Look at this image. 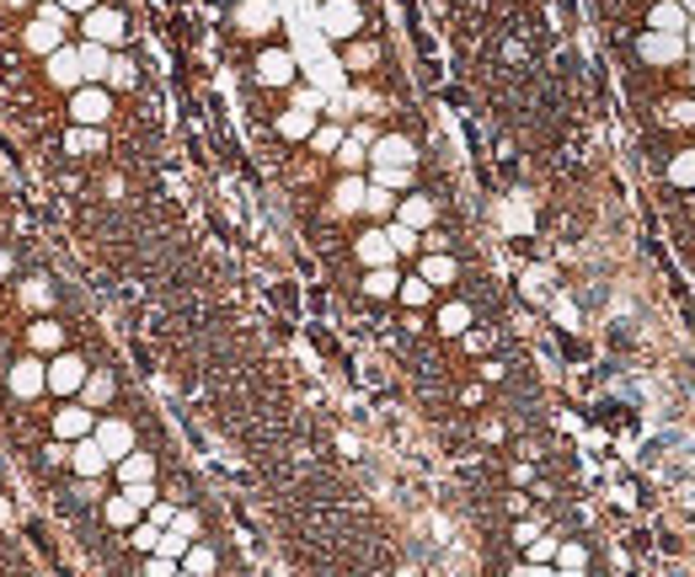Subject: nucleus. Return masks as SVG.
Returning <instances> with one entry per match:
<instances>
[{"label":"nucleus","instance_id":"obj_1","mask_svg":"<svg viewBox=\"0 0 695 577\" xmlns=\"http://www.w3.org/2000/svg\"><path fill=\"white\" fill-rule=\"evenodd\" d=\"M97 433V411L86 402H70L54 411V439L59 444H81V439H91Z\"/></svg>","mask_w":695,"mask_h":577},{"label":"nucleus","instance_id":"obj_2","mask_svg":"<svg viewBox=\"0 0 695 577\" xmlns=\"http://www.w3.org/2000/svg\"><path fill=\"white\" fill-rule=\"evenodd\" d=\"M70 113H75V123H81V128H102V123H108V113H113V97H108L102 86H81V91L70 97Z\"/></svg>","mask_w":695,"mask_h":577},{"label":"nucleus","instance_id":"obj_3","mask_svg":"<svg viewBox=\"0 0 695 577\" xmlns=\"http://www.w3.org/2000/svg\"><path fill=\"white\" fill-rule=\"evenodd\" d=\"M86 358H75V353H54V364H49V391L54 396H81V385H86Z\"/></svg>","mask_w":695,"mask_h":577},{"label":"nucleus","instance_id":"obj_4","mask_svg":"<svg viewBox=\"0 0 695 577\" xmlns=\"http://www.w3.org/2000/svg\"><path fill=\"white\" fill-rule=\"evenodd\" d=\"M358 27H364L358 0H327V5H321V33H327V38H353Z\"/></svg>","mask_w":695,"mask_h":577},{"label":"nucleus","instance_id":"obj_5","mask_svg":"<svg viewBox=\"0 0 695 577\" xmlns=\"http://www.w3.org/2000/svg\"><path fill=\"white\" fill-rule=\"evenodd\" d=\"M43 391H49V364L16 358V369H11V396H16V402H33V396H43Z\"/></svg>","mask_w":695,"mask_h":577},{"label":"nucleus","instance_id":"obj_6","mask_svg":"<svg viewBox=\"0 0 695 577\" xmlns=\"http://www.w3.org/2000/svg\"><path fill=\"white\" fill-rule=\"evenodd\" d=\"M86 43L118 49V43H123V11H113V5H97V11H86Z\"/></svg>","mask_w":695,"mask_h":577},{"label":"nucleus","instance_id":"obj_7","mask_svg":"<svg viewBox=\"0 0 695 577\" xmlns=\"http://www.w3.org/2000/svg\"><path fill=\"white\" fill-rule=\"evenodd\" d=\"M70 470H75L81 481H102V476L113 470V460L102 455L97 439H81V444H70Z\"/></svg>","mask_w":695,"mask_h":577},{"label":"nucleus","instance_id":"obj_8","mask_svg":"<svg viewBox=\"0 0 695 577\" xmlns=\"http://www.w3.org/2000/svg\"><path fill=\"white\" fill-rule=\"evenodd\" d=\"M91 439H97V444H102V455H108V460H123V455H134V428H129V422H123V417H102V422H97V433H91Z\"/></svg>","mask_w":695,"mask_h":577},{"label":"nucleus","instance_id":"obj_9","mask_svg":"<svg viewBox=\"0 0 695 577\" xmlns=\"http://www.w3.org/2000/svg\"><path fill=\"white\" fill-rule=\"evenodd\" d=\"M235 27H241L246 38H262V33H273V27H279V11H273V0H241V5H235Z\"/></svg>","mask_w":695,"mask_h":577},{"label":"nucleus","instance_id":"obj_10","mask_svg":"<svg viewBox=\"0 0 695 577\" xmlns=\"http://www.w3.org/2000/svg\"><path fill=\"white\" fill-rule=\"evenodd\" d=\"M637 54L647 59V64H680V59H685V38H680V33H642Z\"/></svg>","mask_w":695,"mask_h":577},{"label":"nucleus","instance_id":"obj_11","mask_svg":"<svg viewBox=\"0 0 695 577\" xmlns=\"http://www.w3.org/2000/svg\"><path fill=\"white\" fill-rule=\"evenodd\" d=\"M353 251H358L364 268H391V262H396V246H391V235L386 231H364L358 241H353Z\"/></svg>","mask_w":695,"mask_h":577},{"label":"nucleus","instance_id":"obj_12","mask_svg":"<svg viewBox=\"0 0 695 577\" xmlns=\"http://www.w3.org/2000/svg\"><path fill=\"white\" fill-rule=\"evenodd\" d=\"M49 80H54L59 91H70V97H75V91L86 86V75H81V54H75V49H59V54H49Z\"/></svg>","mask_w":695,"mask_h":577},{"label":"nucleus","instance_id":"obj_13","mask_svg":"<svg viewBox=\"0 0 695 577\" xmlns=\"http://www.w3.org/2000/svg\"><path fill=\"white\" fill-rule=\"evenodd\" d=\"M433 198H423V193H412V198H396V225H406V231H428L433 225Z\"/></svg>","mask_w":695,"mask_h":577},{"label":"nucleus","instance_id":"obj_14","mask_svg":"<svg viewBox=\"0 0 695 577\" xmlns=\"http://www.w3.org/2000/svg\"><path fill=\"white\" fill-rule=\"evenodd\" d=\"M257 80H262V86H290V80H294L290 49H268V54L257 59Z\"/></svg>","mask_w":695,"mask_h":577},{"label":"nucleus","instance_id":"obj_15","mask_svg":"<svg viewBox=\"0 0 695 577\" xmlns=\"http://www.w3.org/2000/svg\"><path fill=\"white\" fill-rule=\"evenodd\" d=\"M182 572L187 577H220V551L209 540H193L187 556H182Z\"/></svg>","mask_w":695,"mask_h":577},{"label":"nucleus","instance_id":"obj_16","mask_svg":"<svg viewBox=\"0 0 695 577\" xmlns=\"http://www.w3.org/2000/svg\"><path fill=\"white\" fill-rule=\"evenodd\" d=\"M412 161H417L412 139H402V134H386V139H375V166H412Z\"/></svg>","mask_w":695,"mask_h":577},{"label":"nucleus","instance_id":"obj_17","mask_svg":"<svg viewBox=\"0 0 695 577\" xmlns=\"http://www.w3.org/2000/svg\"><path fill=\"white\" fill-rule=\"evenodd\" d=\"M102 519L113 524V529H123V534H129L134 524L145 519V508H139V503H134L129 492H118V497H108V503H102Z\"/></svg>","mask_w":695,"mask_h":577},{"label":"nucleus","instance_id":"obj_18","mask_svg":"<svg viewBox=\"0 0 695 577\" xmlns=\"http://www.w3.org/2000/svg\"><path fill=\"white\" fill-rule=\"evenodd\" d=\"M75 54H81V75H86L91 86H102V80H108V70H113V49H102V43H81Z\"/></svg>","mask_w":695,"mask_h":577},{"label":"nucleus","instance_id":"obj_19","mask_svg":"<svg viewBox=\"0 0 695 577\" xmlns=\"http://www.w3.org/2000/svg\"><path fill=\"white\" fill-rule=\"evenodd\" d=\"M113 470H118V481H123V487H145V481H156V460H150V455H139V449H134V455H123Z\"/></svg>","mask_w":695,"mask_h":577},{"label":"nucleus","instance_id":"obj_20","mask_svg":"<svg viewBox=\"0 0 695 577\" xmlns=\"http://www.w3.org/2000/svg\"><path fill=\"white\" fill-rule=\"evenodd\" d=\"M647 33H680V38H685V5L658 0V5H652V16H647Z\"/></svg>","mask_w":695,"mask_h":577},{"label":"nucleus","instance_id":"obj_21","mask_svg":"<svg viewBox=\"0 0 695 577\" xmlns=\"http://www.w3.org/2000/svg\"><path fill=\"white\" fill-rule=\"evenodd\" d=\"M27 343L38 347V353H64V326L59 321H33L27 326Z\"/></svg>","mask_w":695,"mask_h":577},{"label":"nucleus","instance_id":"obj_22","mask_svg":"<svg viewBox=\"0 0 695 577\" xmlns=\"http://www.w3.org/2000/svg\"><path fill=\"white\" fill-rule=\"evenodd\" d=\"M364 198H369V187H364L358 176H343L338 193H332V209H338V214H353V209H364Z\"/></svg>","mask_w":695,"mask_h":577},{"label":"nucleus","instance_id":"obj_23","mask_svg":"<svg viewBox=\"0 0 695 577\" xmlns=\"http://www.w3.org/2000/svg\"><path fill=\"white\" fill-rule=\"evenodd\" d=\"M279 134H284V139H310V134H316V113H310V108H290V113L279 118Z\"/></svg>","mask_w":695,"mask_h":577},{"label":"nucleus","instance_id":"obj_24","mask_svg":"<svg viewBox=\"0 0 695 577\" xmlns=\"http://www.w3.org/2000/svg\"><path fill=\"white\" fill-rule=\"evenodd\" d=\"M439 332H444V337H465V332H471V305L450 299V305L439 310Z\"/></svg>","mask_w":695,"mask_h":577},{"label":"nucleus","instance_id":"obj_25","mask_svg":"<svg viewBox=\"0 0 695 577\" xmlns=\"http://www.w3.org/2000/svg\"><path fill=\"white\" fill-rule=\"evenodd\" d=\"M551 567H562V572H588V545H583V540H562Z\"/></svg>","mask_w":695,"mask_h":577},{"label":"nucleus","instance_id":"obj_26","mask_svg":"<svg viewBox=\"0 0 695 577\" xmlns=\"http://www.w3.org/2000/svg\"><path fill=\"white\" fill-rule=\"evenodd\" d=\"M455 273H461V268H455V257H444V251H433V257H428V262H423V284H455Z\"/></svg>","mask_w":695,"mask_h":577},{"label":"nucleus","instance_id":"obj_27","mask_svg":"<svg viewBox=\"0 0 695 577\" xmlns=\"http://www.w3.org/2000/svg\"><path fill=\"white\" fill-rule=\"evenodd\" d=\"M81 396H86V406H108V402H113V374L91 369V374H86V385H81Z\"/></svg>","mask_w":695,"mask_h":577},{"label":"nucleus","instance_id":"obj_28","mask_svg":"<svg viewBox=\"0 0 695 577\" xmlns=\"http://www.w3.org/2000/svg\"><path fill=\"white\" fill-rule=\"evenodd\" d=\"M64 150L70 156H97L102 150V128H70L64 134Z\"/></svg>","mask_w":695,"mask_h":577},{"label":"nucleus","instance_id":"obj_29","mask_svg":"<svg viewBox=\"0 0 695 577\" xmlns=\"http://www.w3.org/2000/svg\"><path fill=\"white\" fill-rule=\"evenodd\" d=\"M396 288H402L396 268H369V279H364V294H375V299H391Z\"/></svg>","mask_w":695,"mask_h":577},{"label":"nucleus","instance_id":"obj_30","mask_svg":"<svg viewBox=\"0 0 695 577\" xmlns=\"http://www.w3.org/2000/svg\"><path fill=\"white\" fill-rule=\"evenodd\" d=\"M557 545H562V540H551V534H535V540L524 545V562H535V567H551V562H557Z\"/></svg>","mask_w":695,"mask_h":577},{"label":"nucleus","instance_id":"obj_31","mask_svg":"<svg viewBox=\"0 0 695 577\" xmlns=\"http://www.w3.org/2000/svg\"><path fill=\"white\" fill-rule=\"evenodd\" d=\"M129 545H134L139 556H150V551L161 545V529H156V524H150V519H139V524H134V529H129Z\"/></svg>","mask_w":695,"mask_h":577},{"label":"nucleus","instance_id":"obj_32","mask_svg":"<svg viewBox=\"0 0 695 577\" xmlns=\"http://www.w3.org/2000/svg\"><path fill=\"white\" fill-rule=\"evenodd\" d=\"M396 294H402V305L423 310V305L433 299V284H423V273H417V279H402V288H396Z\"/></svg>","mask_w":695,"mask_h":577},{"label":"nucleus","instance_id":"obj_33","mask_svg":"<svg viewBox=\"0 0 695 577\" xmlns=\"http://www.w3.org/2000/svg\"><path fill=\"white\" fill-rule=\"evenodd\" d=\"M669 176H674V187H695V150H680L669 161Z\"/></svg>","mask_w":695,"mask_h":577},{"label":"nucleus","instance_id":"obj_34","mask_svg":"<svg viewBox=\"0 0 695 577\" xmlns=\"http://www.w3.org/2000/svg\"><path fill=\"white\" fill-rule=\"evenodd\" d=\"M310 145H316L321 156H338V150H343V128H338V123H321V128L310 134Z\"/></svg>","mask_w":695,"mask_h":577},{"label":"nucleus","instance_id":"obj_35","mask_svg":"<svg viewBox=\"0 0 695 577\" xmlns=\"http://www.w3.org/2000/svg\"><path fill=\"white\" fill-rule=\"evenodd\" d=\"M412 182V166H375V187H386V193H396Z\"/></svg>","mask_w":695,"mask_h":577},{"label":"nucleus","instance_id":"obj_36","mask_svg":"<svg viewBox=\"0 0 695 577\" xmlns=\"http://www.w3.org/2000/svg\"><path fill=\"white\" fill-rule=\"evenodd\" d=\"M49 299H54V288L43 284V279H27V284H22V305H27V310H43Z\"/></svg>","mask_w":695,"mask_h":577},{"label":"nucleus","instance_id":"obj_37","mask_svg":"<svg viewBox=\"0 0 695 577\" xmlns=\"http://www.w3.org/2000/svg\"><path fill=\"white\" fill-rule=\"evenodd\" d=\"M663 123H674V128H690V123H695V102H690V97L669 102V108H663Z\"/></svg>","mask_w":695,"mask_h":577},{"label":"nucleus","instance_id":"obj_38","mask_svg":"<svg viewBox=\"0 0 695 577\" xmlns=\"http://www.w3.org/2000/svg\"><path fill=\"white\" fill-rule=\"evenodd\" d=\"M364 209H369L375 220H386V214H396V198H391L386 187H369V198H364Z\"/></svg>","mask_w":695,"mask_h":577},{"label":"nucleus","instance_id":"obj_39","mask_svg":"<svg viewBox=\"0 0 695 577\" xmlns=\"http://www.w3.org/2000/svg\"><path fill=\"white\" fill-rule=\"evenodd\" d=\"M364 161H369V156H364V145H358V139H343V150H338V166L353 176L358 166H364Z\"/></svg>","mask_w":695,"mask_h":577},{"label":"nucleus","instance_id":"obj_40","mask_svg":"<svg viewBox=\"0 0 695 577\" xmlns=\"http://www.w3.org/2000/svg\"><path fill=\"white\" fill-rule=\"evenodd\" d=\"M108 86H118V91H129V86H134V59L113 54V70H108Z\"/></svg>","mask_w":695,"mask_h":577},{"label":"nucleus","instance_id":"obj_41","mask_svg":"<svg viewBox=\"0 0 695 577\" xmlns=\"http://www.w3.org/2000/svg\"><path fill=\"white\" fill-rule=\"evenodd\" d=\"M375 59H380V49H375V43H353V49H348V70H369Z\"/></svg>","mask_w":695,"mask_h":577},{"label":"nucleus","instance_id":"obj_42","mask_svg":"<svg viewBox=\"0 0 695 577\" xmlns=\"http://www.w3.org/2000/svg\"><path fill=\"white\" fill-rule=\"evenodd\" d=\"M145 519L156 524V529H172V519H176V503H161V497H156V503L145 508Z\"/></svg>","mask_w":695,"mask_h":577},{"label":"nucleus","instance_id":"obj_43","mask_svg":"<svg viewBox=\"0 0 695 577\" xmlns=\"http://www.w3.org/2000/svg\"><path fill=\"white\" fill-rule=\"evenodd\" d=\"M391 246H396V257H406V251H417V231H406V225H391Z\"/></svg>","mask_w":695,"mask_h":577},{"label":"nucleus","instance_id":"obj_44","mask_svg":"<svg viewBox=\"0 0 695 577\" xmlns=\"http://www.w3.org/2000/svg\"><path fill=\"white\" fill-rule=\"evenodd\" d=\"M535 534H540V524H535V519L514 524V540H519V545H529V540H535Z\"/></svg>","mask_w":695,"mask_h":577},{"label":"nucleus","instance_id":"obj_45","mask_svg":"<svg viewBox=\"0 0 695 577\" xmlns=\"http://www.w3.org/2000/svg\"><path fill=\"white\" fill-rule=\"evenodd\" d=\"M514 577H557V572H551V567H535V562H519Z\"/></svg>","mask_w":695,"mask_h":577},{"label":"nucleus","instance_id":"obj_46","mask_svg":"<svg viewBox=\"0 0 695 577\" xmlns=\"http://www.w3.org/2000/svg\"><path fill=\"white\" fill-rule=\"evenodd\" d=\"M59 5H64V11H81V16H86V11H97L102 0H59Z\"/></svg>","mask_w":695,"mask_h":577},{"label":"nucleus","instance_id":"obj_47","mask_svg":"<svg viewBox=\"0 0 695 577\" xmlns=\"http://www.w3.org/2000/svg\"><path fill=\"white\" fill-rule=\"evenodd\" d=\"M0 273H11V257H5V251H0Z\"/></svg>","mask_w":695,"mask_h":577},{"label":"nucleus","instance_id":"obj_48","mask_svg":"<svg viewBox=\"0 0 695 577\" xmlns=\"http://www.w3.org/2000/svg\"><path fill=\"white\" fill-rule=\"evenodd\" d=\"M5 5H27V0H5Z\"/></svg>","mask_w":695,"mask_h":577},{"label":"nucleus","instance_id":"obj_49","mask_svg":"<svg viewBox=\"0 0 695 577\" xmlns=\"http://www.w3.org/2000/svg\"><path fill=\"white\" fill-rule=\"evenodd\" d=\"M685 11H695V0H685Z\"/></svg>","mask_w":695,"mask_h":577},{"label":"nucleus","instance_id":"obj_50","mask_svg":"<svg viewBox=\"0 0 695 577\" xmlns=\"http://www.w3.org/2000/svg\"><path fill=\"white\" fill-rule=\"evenodd\" d=\"M690 214H695V198H690Z\"/></svg>","mask_w":695,"mask_h":577}]
</instances>
